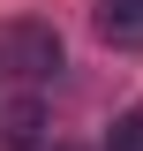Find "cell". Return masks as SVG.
<instances>
[{
  "label": "cell",
  "instance_id": "obj_4",
  "mask_svg": "<svg viewBox=\"0 0 143 151\" xmlns=\"http://www.w3.org/2000/svg\"><path fill=\"white\" fill-rule=\"evenodd\" d=\"M30 151H75V144H60V136H38V144H30Z\"/></svg>",
  "mask_w": 143,
  "mask_h": 151
},
{
  "label": "cell",
  "instance_id": "obj_1",
  "mask_svg": "<svg viewBox=\"0 0 143 151\" xmlns=\"http://www.w3.org/2000/svg\"><path fill=\"white\" fill-rule=\"evenodd\" d=\"M0 68L23 76V83L53 76V68H60V38H53V23H8V30H0Z\"/></svg>",
  "mask_w": 143,
  "mask_h": 151
},
{
  "label": "cell",
  "instance_id": "obj_3",
  "mask_svg": "<svg viewBox=\"0 0 143 151\" xmlns=\"http://www.w3.org/2000/svg\"><path fill=\"white\" fill-rule=\"evenodd\" d=\"M106 151H143V113H128L121 129H113V144H106Z\"/></svg>",
  "mask_w": 143,
  "mask_h": 151
},
{
  "label": "cell",
  "instance_id": "obj_2",
  "mask_svg": "<svg viewBox=\"0 0 143 151\" xmlns=\"http://www.w3.org/2000/svg\"><path fill=\"white\" fill-rule=\"evenodd\" d=\"M90 30L106 38L113 53H136L143 45V0H98L90 8Z\"/></svg>",
  "mask_w": 143,
  "mask_h": 151
}]
</instances>
